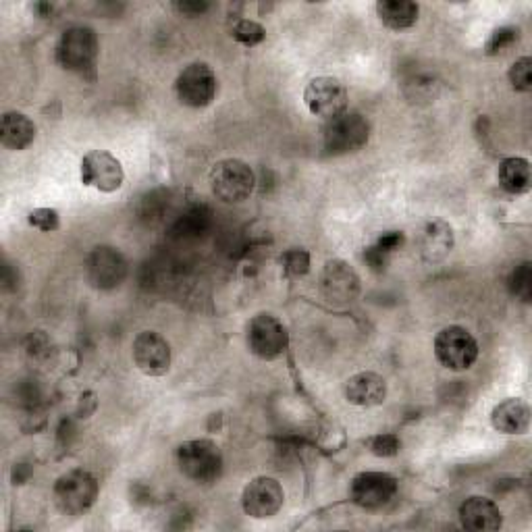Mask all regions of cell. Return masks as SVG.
<instances>
[{"mask_svg": "<svg viewBox=\"0 0 532 532\" xmlns=\"http://www.w3.org/2000/svg\"><path fill=\"white\" fill-rule=\"evenodd\" d=\"M177 464L183 476H188L194 483L206 485L221 476L223 456L217 443H212L210 439H194L179 445Z\"/></svg>", "mask_w": 532, "mask_h": 532, "instance_id": "6da1fadb", "label": "cell"}, {"mask_svg": "<svg viewBox=\"0 0 532 532\" xmlns=\"http://www.w3.org/2000/svg\"><path fill=\"white\" fill-rule=\"evenodd\" d=\"M254 185V171L244 161H237V158H225L210 171L212 194L227 204L248 200L254 192Z\"/></svg>", "mask_w": 532, "mask_h": 532, "instance_id": "7a4b0ae2", "label": "cell"}, {"mask_svg": "<svg viewBox=\"0 0 532 532\" xmlns=\"http://www.w3.org/2000/svg\"><path fill=\"white\" fill-rule=\"evenodd\" d=\"M370 138V123L360 113H341L329 119L323 129V146L333 156H343L366 146Z\"/></svg>", "mask_w": 532, "mask_h": 532, "instance_id": "3957f363", "label": "cell"}, {"mask_svg": "<svg viewBox=\"0 0 532 532\" xmlns=\"http://www.w3.org/2000/svg\"><path fill=\"white\" fill-rule=\"evenodd\" d=\"M98 499V481L88 470H69L55 485V503L67 516L86 514Z\"/></svg>", "mask_w": 532, "mask_h": 532, "instance_id": "277c9868", "label": "cell"}, {"mask_svg": "<svg viewBox=\"0 0 532 532\" xmlns=\"http://www.w3.org/2000/svg\"><path fill=\"white\" fill-rule=\"evenodd\" d=\"M98 59V36L92 28H69L57 44V61L63 69L86 73L94 69Z\"/></svg>", "mask_w": 532, "mask_h": 532, "instance_id": "5b68a950", "label": "cell"}, {"mask_svg": "<svg viewBox=\"0 0 532 532\" xmlns=\"http://www.w3.org/2000/svg\"><path fill=\"white\" fill-rule=\"evenodd\" d=\"M435 356L449 370H468L478 358V343L468 329L451 325L437 333Z\"/></svg>", "mask_w": 532, "mask_h": 532, "instance_id": "8992f818", "label": "cell"}, {"mask_svg": "<svg viewBox=\"0 0 532 532\" xmlns=\"http://www.w3.org/2000/svg\"><path fill=\"white\" fill-rule=\"evenodd\" d=\"M289 345L285 325L273 314H256L248 323V348L262 360L279 358Z\"/></svg>", "mask_w": 532, "mask_h": 532, "instance_id": "52a82bcc", "label": "cell"}, {"mask_svg": "<svg viewBox=\"0 0 532 532\" xmlns=\"http://www.w3.org/2000/svg\"><path fill=\"white\" fill-rule=\"evenodd\" d=\"M175 90L185 106L204 109L217 96V75L206 63H192L179 73Z\"/></svg>", "mask_w": 532, "mask_h": 532, "instance_id": "ba28073f", "label": "cell"}, {"mask_svg": "<svg viewBox=\"0 0 532 532\" xmlns=\"http://www.w3.org/2000/svg\"><path fill=\"white\" fill-rule=\"evenodd\" d=\"M304 102L314 117L329 121L348 109V90L335 77H314L304 90Z\"/></svg>", "mask_w": 532, "mask_h": 532, "instance_id": "9c48e42d", "label": "cell"}, {"mask_svg": "<svg viewBox=\"0 0 532 532\" xmlns=\"http://www.w3.org/2000/svg\"><path fill=\"white\" fill-rule=\"evenodd\" d=\"M285 503L281 483L273 476H256L242 493V508L256 520H266L279 514Z\"/></svg>", "mask_w": 532, "mask_h": 532, "instance_id": "30bf717a", "label": "cell"}, {"mask_svg": "<svg viewBox=\"0 0 532 532\" xmlns=\"http://www.w3.org/2000/svg\"><path fill=\"white\" fill-rule=\"evenodd\" d=\"M86 277L96 289H115L127 277V260L117 248L98 246L86 260Z\"/></svg>", "mask_w": 532, "mask_h": 532, "instance_id": "8fae6325", "label": "cell"}, {"mask_svg": "<svg viewBox=\"0 0 532 532\" xmlns=\"http://www.w3.org/2000/svg\"><path fill=\"white\" fill-rule=\"evenodd\" d=\"M125 173L117 158L106 150H92L82 161V183L96 188L98 192L113 194L121 190Z\"/></svg>", "mask_w": 532, "mask_h": 532, "instance_id": "7c38bea8", "label": "cell"}, {"mask_svg": "<svg viewBox=\"0 0 532 532\" xmlns=\"http://www.w3.org/2000/svg\"><path fill=\"white\" fill-rule=\"evenodd\" d=\"M131 356L146 377H163L171 368V345L154 331H142L133 339Z\"/></svg>", "mask_w": 532, "mask_h": 532, "instance_id": "4fadbf2b", "label": "cell"}, {"mask_svg": "<svg viewBox=\"0 0 532 532\" xmlns=\"http://www.w3.org/2000/svg\"><path fill=\"white\" fill-rule=\"evenodd\" d=\"M397 493L395 476L387 472H360L350 489V497L364 510H381Z\"/></svg>", "mask_w": 532, "mask_h": 532, "instance_id": "5bb4252c", "label": "cell"}, {"mask_svg": "<svg viewBox=\"0 0 532 532\" xmlns=\"http://www.w3.org/2000/svg\"><path fill=\"white\" fill-rule=\"evenodd\" d=\"M321 291L333 304H350L360 294V277L345 260H329L321 275Z\"/></svg>", "mask_w": 532, "mask_h": 532, "instance_id": "9a60e30c", "label": "cell"}, {"mask_svg": "<svg viewBox=\"0 0 532 532\" xmlns=\"http://www.w3.org/2000/svg\"><path fill=\"white\" fill-rule=\"evenodd\" d=\"M345 399L360 408L381 406L387 397V383L377 372H358V375L345 381Z\"/></svg>", "mask_w": 532, "mask_h": 532, "instance_id": "2e32d148", "label": "cell"}, {"mask_svg": "<svg viewBox=\"0 0 532 532\" xmlns=\"http://www.w3.org/2000/svg\"><path fill=\"white\" fill-rule=\"evenodd\" d=\"M460 522L466 530L487 532V530H499L503 518L495 501L474 495L460 505Z\"/></svg>", "mask_w": 532, "mask_h": 532, "instance_id": "e0dca14e", "label": "cell"}, {"mask_svg": "<svg viewBox=\"0 0 532 532\" xmlns=\"http://www.w3.org/2000/svg\"><path fill=\"white\" fill-rule=\"evenodd\" d=\"M454 244H456L454 229H451L449 223L439 219L429 221L418 235V250L420 256L427 262L443 260L451 250H454Z\"/></svg>", "mask_w": 532, "mask_h": 532, "instance_id": "ac0fdd59", "label": "cell"}, {"mask_svg": "<svg viewBox=\"0 0 532 532\" xmlns=\"http://www.w3.org/2000/svg\"><path fill=\"white\" fill-rule=\"evenodd\" d=\"M493 429L505 435H524L530 427V408L520 397H508L491 412Z\"/></svg>", "mask_w": 532, "mask_h": 532, "instance_id": "d6986e66", "label": "cell"}, {"mask_svg": "<svg viewBox=\"0 0 532 532\" xmlns=\"http://www.w3.org/2000/svg\"><path fill=\"white\" fill-rule=\"evenodd\" d=\"M36 140L34 121L17 111L5 113L0 123V142L9 150H25Z\"/></svg>", "mask_w": 532, "mask_h": 532, "instance_id": "ffe728a7", "label": "cell"}, {"mask_svg": "<svg viewBox=\"0 0 532 532\" xmlns=\"http://www.w3.org/2000/svg\"><path fill=\"white\" fill-rule=\"evenodd\" d=\"M497 177H499L501 188L512 196L526 194L532 185L530 163L526 161V158H520V156L505 158V161L499 165Z\"/></svg>", "mask_w": 532, "mask_h": 532, "instance_id": "44dd1931", "label": "cell"}, {"mask_svg": "<svg viewBox=\"0 0 532 532\" xmlns=\"http://www.w3.org/2000/svg\"><path fill=\"white\" fill-rule=\"evenodd\" d=\"M377 13L389 30L402 32L412 28L418 21L420 7L410 3V0H381V3H377Z\"/></svg>", "mask_w": 532, "mask_h": 532, "instance_id": "7402d4cb", "label": "cell"}, {"mask_svg": "<svg viewBox=\"0 0 532 532\" xmlns=\"http://www.w3.org/2000/svg\"><path fill=\"white\" fill-rule=\"evenodd\" d=\"M510 291L518 300L526 304L532 300V264L530 262H522L512 271Z\"/></svg>", "mask_w": 532, "mask_h": 532, "instance_id": "603a6c76", "label": "cell"}, {"mask_svg": "<svg viewBox=\"0 0 532 532\" xmlns=\"http://www.w3.org/2000/svg\"><path fill=\"white\" fill-rule=\"evenodd\" d=\"M231 36L239 42V44H244V46H256L260 44L264 38H266V32L260 23L252 21V19H242V21H237L233 25V30H231Z\"/></svg>", "mask_w": 532, "mask_h": 532, "instance_id": "cb8c5ba5", "label": "cell"}, {"mask_svg": "<svg viewBox=\"0 0 532 532\" xmlns=\"http://www.w3.org/2000/svg\"><path fill=\"white\" fill-rule=\"evenodd\" d=\"M283 271L289 277H304L310 271V254L302 248H291L283 254Z\"/></svg>", "mask_w": 532, "mask_h": 532, "instance_id": "d4e9b609", "label": "cell"}, {"mask_svg": "<svg viewBox=\"0 0 532 532\" xmlns=\"http://www.w3.org/2000/svg\"><path fill=\"white\" fill-rule=\"evenodd\" d=\"M510 84L518 92H530L532 90V59L522 57L510 67Z\"/></svg>", "mask_w": 532, "mask_h": 532, "instance_id": "484cf974", "label": "cell"}, {"mask_svg": "<svg viewBox=\"0 0 532 532\" xmlns=\"http://www.w3.org/2000/svg\"><path fill=\"white\" fill-rule=\"evenodd\" d=\"M520 38V30L518 28H499L491 34L485 50L487 55H497V52H503L505 48H510L518 42Z\"/></svg>", "mask_w": 532, "mask_h": 532, "instance_id": "4316f807", "label": "cell"}, {"mask_svg": "<svg viewBox=\"0 0 532 532\" xmlns=\"http://www.w3.org/2000/svg\"><path fill=\"white\" fill-rule=\"evenodd\" d=\"M368 445H370V451L375 456H379V458H391V456L397 454L399 447H402V441H399V437L393 435V433H383V435L372 437L368 441Z\"/></svg>", "mask_w": 532, "mask_h": 532, "instance_id": "83f0119b", "label": "cell"}, {"mask_svg": "<svg viewBox=\"0 0 532 532\" xmlns=\"http://www.w3.org/2000/svg\"><path fill=\"white\" fill-rule=\"evenodd\" d=\"M30 225L40 231H55L59 229V212L52 208H36L30 212Z\"/></svg>", "mask_w": 532, "mask_h": 532, "instance_id": "f1b7e54d", "label": "cell"}, {"mask_svg": "<svg viewBox=\"0 0 532 532\" xmlns=\"http://www.w3.org/2000/svg\"><path fill=\"white\" fill-rule=\"evenodd\" d=\"M406 244V235L402 231H385L379 239H377V248L383 250L385 254H393L395 250H399Z\"/></svg>", "mask_w": 532, "mask_h": 532, "instance_id": "f546056e", "label": "cell"}, {"mask_svg": "<svg viewBox=\"0 0 532 532\" xmlns=\"http://www.w3.org/2000/svg\"><path fill=\"white\" fill-rule=\"evenodd\" d=\"M364 260L366 264L370 266V271L375 273H383L385 266H387V260H389V254H385L383 250H379L377 246H368L364 250Z\"/></svg>", "mask_w": 532, "mask_h": 532, "instance_id": "4dcf8cb0", "label": "cell"}, {"mask_svg": "<svg viewBox=\"0 0 532 532\" xmlns=\"http://www.w3.org/2000/svg\"><path fill=\"white\" fill-rule=\"evenodd\" d=\"M173 7H175V11H179L185 17H200L210 9L208 3H192V0H185V3H175Z\"/></svg>", "mask_w": 532, "mask_h": 532, "instance_id": "1f68e13d", "label": "cell"}]
</instances>
